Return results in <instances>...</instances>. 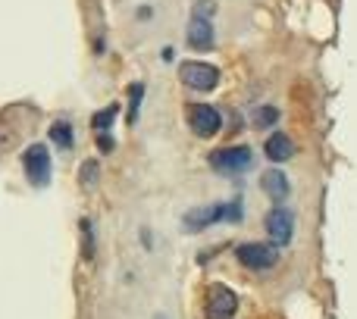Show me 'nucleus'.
<instances>
[{
    "instance_id": "obj_17",
    "label": "nucleus",
    "mask_w": 357,
    "mask_h": 319,
    "mask_svg": "<svg viewBox=\"0 0 357 319\" xmlns=\"http://www.w3.org/2000/svg\"><path fill=\"white\" fill-rule=\"evenodd\" d=\"M141 94H144V88H141V85H132V88H129V97H132L129 119H132V122H135V119H138V106H141Z\"/></svg>"
},
{
    "instance_id": "obj_13",
    "label": "nucleus",
    "mask_w": 357,
    "mask_h": 319,
    "mask_svg": "<svg viewBox=\"0 0 357 319\" xmlns=\"http://www.w3.org/2000/svg\"><path fill=\"white\" fill-rule=\"evenodd\" d=\"M116 113H119V106L116 104H110V106H104L100 113H94V119H91V125H94V131L97 135H106V129L113 125V119H116Z\"/></svg>"
},
{
    "instance_id": "obj_7",
    "label": "nucleus",
    "mask_w": 357,
    "mask_h": 319,
    "mask_svg": "<svg viewBox=\"0 0 357 319\" xmlns=\"http://www.w3.org/2000/svg\"><path fill=\"white\" fill-rule=\"evenodd\" d=\"M267 235L273 238L276 247H282V244H288L294 238V216L285 210V206H273V210L267 213Z\"/></svg>"
},
{
    "instance_id": "obj_10",
    "label": "nucleus",
    "mask_w": 357,
    "mask_h": 319,
    "mask_svg": "<svg viewBox=\"0 0 357 319\" xmlns=\"http://www.w3.org/2000/svg\"><path fill=\"white\" fill-rule=\"evenodd\" d=\"M260 188L267 191V197L269 200H276V204H282V200L288 197V179H285V172H279V169H269V172H263L260 175Z\"/></svg>"
},
{
    "instance_id": "obj_11",
    "label": "nucleus",
    "mask_w": 357,
    "mask_h": 319,
    "mask_svg": "<svg viewBox=\"0 0 357 319\" xmlns=\"http://www.w3.org/2000/svg\"><path fill=\"white\" fill-rule=\"evenodd\" d=\"M188 44H191L194 50L213 47V25H210V19H200V16L191 19V25H188Z\"/></svg>"
},
{
    "instance_id": "obj_4",
    "label": "nucleus",
    "mask_w": 357,
    "mask_h": 319,
    "mask_svg": "<svg viewBox=\"0 0 357 319\" xmlns=\"http://www.w3.org/2000/svg\"><path fill=\"white\" fill-rule=\"evenodd\" d=\"M238 263L248 269H273L276 263H279V250H276V244H260V241H248L241 244V247L235 250Z\"/></svg>"
},
{
    "instance_id": "obj_18",
    "label": "nucleus",
    "mask_w": 357,
    "mask_h": 319,
    "mask_svg": "<svg viewBox=\"0 0 357 319\" xmlns=\"http://www.w3.org/2000/svg\"><path fill=\"white\" fill-rule=\"evenodd\" d=\"M97 147L104 150V154H110V150H113V138H106V135H97Z\"/></svg>"
},
{
    "instance_id": "obj_19",
    "label": "nucleus",
    "mask_w": 357,
    "mask_h": 319,
    "mask_svg": "<svg viewBox=\"0 0 357 319\" xmlns=\"http://www.w3.org/2000/svg\"><path fill=\"white\" fill-rule=\"evenodd\" d=\"M157 319H163V316H157Z\"/></svg>"
},
{
    "instance_id": "obj_14",
    "label": "nucleus",
    "mask_w": 357,
    "mask_h": 319,
    "mask_svg": "<svg viewBox=\"0 0 357 319\" xmlns=\"http://www.w3.org/2000/svg\"><path fill=\"white\" fill-rule=\"evenodd\" d=\"M81 254H85V260L94 256V229L88 219H81Z\"/></svg>"
},
{
    "instance_id": "obj_9",
    "label": "nucleus",
    "mask_w": 357,
    "mask_h": 319,
    "mask_svg": "<svg viewBox=\"0 0 357 319\" xmlns=\"http://www.w3.org/2000/svg\"><path fill=\"white\" fill-rule=\"evenodd\" d=\"M263 154H267L273 163H285L294 156V144L285 131H273V135L267 138V144H263Z\"/></svg>"
},
{
    "instance_id": "obj_5",
    "label": "nucleus",
    "mask_w": 357,
    "mask_h": 319,
    "mask_svg": "<svg viewBox=\"0 0 357 319\" xmlns=\"http://www.w3.org/2000/svg\"><path fill=\"white\" fill-rule=\"evenodd\" d=\"M254 163V154L244 144H235V147H219L210 154V166L216 172H244Z\"/></svg>"
},
{
    "instance_id": "obj_16",
    "label": "nucleus",
    "mask_w": 357,
    "mask_h": 319,
    "mask_svg": "<svg viewBox=\"0 0 357 319\" xmlns=\"http://www.w3.org/2000/svg\"><path fill=\"white\" fill-rule=\"evenodd\" d=\"M276 119H279V110H276V106H260V110L254 113V122L260 125V129H267V125H276Z\"/></svg>"
},
{
    "instance_id": "obj_2",
    "label": "nucleus",
    "mask_w": 357,
    "mask_h": 319,
    "mask_svg": "<svg viewBox=\"0 0 357 319\" xmlns=\"http://www.w3.org/2000/svg\"><path fill=\"white\" fill-rule=\"evenodd\" d=\"M22 166H25V179H29L31 188H47L50 175H54V166H50V154L44 144H31L22 154Z\"/></svg>"
},
{
    "instance_id": "obj_8",
    "label": "nucleus",
    "mask_w": 357,
    "mask_h": 319,
    "mask_svg": "<svg viewBox=\"0 0 357 319\" xmlns=\"http://www.w3.org/2000/svg\"><path fill=\"white\" fill-rule=\"evenodd\" d=\"M238 310L235 291H229L225 285H213L207 294V319H229Z\"/></svg>"
},
{
    "instance_id": "obj_12",
    "label": "nucleus",
    "mask_w": 357,
    "mask_h": 319,
    "mask_svg": "<svg viewBox=\"0 0 357 319\" xmlns=\"http://www.w3.org/2000/svg\"><path fill=\"white\" fill-rule=\"evenodd\" d=\"M50 138H54V144H60L63 150H69L75 144L72 125H69V122H54V125H50Z\"/></svg>"
},
{
    "instance_id": "obj_3",
    "label": "nucleus",
    "mask_w": 357,
    "mask_h": 319,
    "mask_svg": "<svg viewBox=\"0 0 357 319\" xmlns=\"http://www.w3.org/2000/svg\"><path fill=\"white\" fill-rule=\"evenodd\" d=\"M179 79L185 81L188 88L194 91H213L219 85V69L210 66V63H200V60H185L179 66Z\"/></svg>"
},
{
    "instance_id": "obj_1",
    "label": "nucleus",
    "mask_w": 357,
    "mask_h": 319,
    "mask_svg": "<svg viewBox=\"0 0 357 319\" xmlns=\"http://www.w3.org/2000/svg\"><path fill=\"white\" fill-rule=\"evenodd\" d=\"M238 222L241 219V200H229V204H207V206H194L185 213V229L188 231H200L210 229L213 222Z\"/></svg>"
},
{
    "instance_id": "obj_6",
    "label": "nucleus",
    "mask_w": 357,
    "mask_h": 319,
    "mask_svg": "<svg viewBox=\"0 0 357 319\" xmlns=\"http://www.w3.org/2000/svg\"><path fill=\"white\" fill-rule=\"evenodd\" d=\"M188 122H191V131L198 138H213L223 129V116H219V110L210 104H194L191 110H188Z\"/></svg>"
},
{
    "instance_id": "obj_15",
    "label": "nucleus",
    "mask_w": 357,
    "mask_h": 319,
    "mask_svg": "<svg viewBox=\"0 0 357 319\" xmlns=\"http://www.w3.org/2000/svg\"><path fill=\"white\" fill-rule=\"evenodd\" d=\"M97 175H100V169H97V163L94 160H88L85 166L79 169V179H81V188H94L97 185Z\"/></svg>"
}]
</instances>
